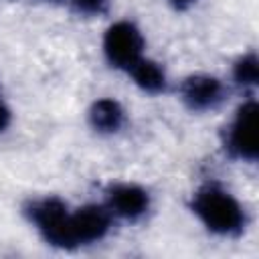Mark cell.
Wrapping results in <instances>:
<instances>
[{"mask_svg": "<svg viewBox=\"0 0 259 259\" xmlns=\"http://www.w3.org/2000/svg\"><path fill=\"white\" fill-rule=\"evenodd\" d=\"M30 219L40 229L42 237L63 249L75 247L73 233H71V214L67 212V206L59 198H45L30 206Z\"/></svg>", "mask_w": 259, "mask_h": 259, "instance_id": "7a4b0ae2", "label": "cell"}, {"mask_svg": "<svg viewBox=\"0 0 259 259\" xmlns=\"http://www.w3.org/2000/svg\"><path fill=\"white\" fill-rule=\"evenodd\" d=\"M170 2H172L176 8H184V6H188L192 0H170Z\"/></svg>", "mask_w": 259, "mask_h": 259, "instance_id": "4fadbf2b", "label": "cell"}, {"mask_svg": "<svg viewBox=\"0 0 259 259\" xmlns=\"http://www.w3.org/2000/svg\"><path fill=\"white\" fill-rule=\"evenodd\" d=\"M109 204L111 208L127 219H136L146 212L148 208V194L134 184H119L109 190Z\"/></svg>", "mask_w": 259, "mask_h": 259, "instance_id": "52a82bcc", "label": "cell"}, {"mask_svg": "<svg viewBox=\"0 0 259 259\" xmlns=\"http://www.w3.org/2000/svg\"><path fill=\"white\" fill-rule=\"evenodd\" d=\"M109 229V217L101 206H83L71 214V233L75 247L101 239Z\"/></svg>", "mask_w": 259, "mask_h": 259, "instance_id": "5b68a950", "label": "cell"}, {"mask_svg": "<svg viewBox=\"0 0 259 259\" xmlns=\"http://www.w3.org/2000/svg\"><path fill=\"white\" fill-rule=\"evenodd\" d=\"M8 119H10V113H8V109L2 105V101H0V132L8 125Z\"/></svg>", "mask_w": 259, "mask_h": 259, "instance_id": "7c38bea8", "label": "cell"}, {"mask_svg": "<svg viewBox=\"0 0 259 259\" xmlns=\"http://www.w3.org/2000/svg\"><path fill=\"white\" fill-rule=\"evenodd\" d=\"M142 47H144L142 34L130 22H117L109 26V30L105 32L103 49L113 67L130 69L136 61H140Z\"/></svg>", "mask_w": 259, "mask_h": 259, "instance_id": "3957f363", "label": "cell"}, {"mask_svg": "<svg viewBox=\"0 0 259 259\" xmlns=\"http://www.w3.org/2000/svg\"><path fill=\"white\" fill-rule=\"evenodd\" d=\"M73 4H75L81 12H87V14H99V12L105 10L107 0H73Z\"/></svg>", "mask_w": 259, "mask_h": 259, "instance_id": "8fae6325", "label": "cell"}, {"mask_svg": "<svg viewBox=\"0 0 259 259\" xmlns=\"http://www.w3.org/2000/svg\"><path fill=\"white\" fill-rule=\"evenodd\" d=\"M235 79L241 85H255L259 79V67H257V57L247 55L235 65Z\"/></svg>", "mask_w": 259, "mask_h": 259, "instance_id": "30bf717a", "label": "cell"}, {"mask_svg": "<svg viewBox=\"0 0 259 259\" xmlns=\"http://www.w3.org/2000/svg\"><path fill=\"white\" fill-rule=\"evenodd\" d=\"M136 83L146 89V91H160L164 89L166 85V77H164V71L154 63V61H136L132 67H130Z\"/></svg>", "mask_w": 259, "mask_h": 259, "instance_id": "9c48e42d", "label": "cell"}, {"mask_svg": "<svg viewBox=\"0 0 259 259\" xmlns=\"http://www.w3.org/2000/svg\"><path fill=\"white\" fill-rule=\"evenodd\" d=\"M229 150L245 160L257 158V103L249 101L239 107L229 132Z\"/></svg>", "mask_w": 259, "mask_h": 259, "instance_id": "277c9868", "label": "cell"}, {"mask_svg": "<svg viewBox=\"0 0 259 259\" xmlns=\"http://www.w3.org/2000/svg\"><path fill=\"white\" fill-rule=\"evenodd\" d=\"M89 119H91V125L99 132H115V130H119V125L123 121V111L117 101L99 99L93 103V107L89 111Z\"/></svg>", "mask_w": 259, "mask_h": 259, "instance_id": "ba28073f", "label": "cell"}, {"mask_svg": "<svg viewBox=\"0 0 259 259\" xmlns=\"http://www.w3.org/2000/svg\"><path fill=\"white\" fill-rule=\"evenodd\" d=\"M192 210L214 233L231 235L243 227V210L239 202L217 186L200 188L192 198Z\"/></svg>", "mask_w": 259, "mask_h": 259, "instance_id": "6da1fadb", "label": "cell"}, {"mask_svg": "<svg viewBox=\"0 0 259 259\" xmlns=\"http://www.w3.org/2000/svg\"><path fill=\"white\" fill-rule=\"evenodd\" d=\"M182 99L190 109H208L223 99V85L208 75H194L182 83Z\"/></svg>", "mask_w": 259, "mask_h": 259, "instance_id": "8992f818", "label": "cell"}]
</instances>
